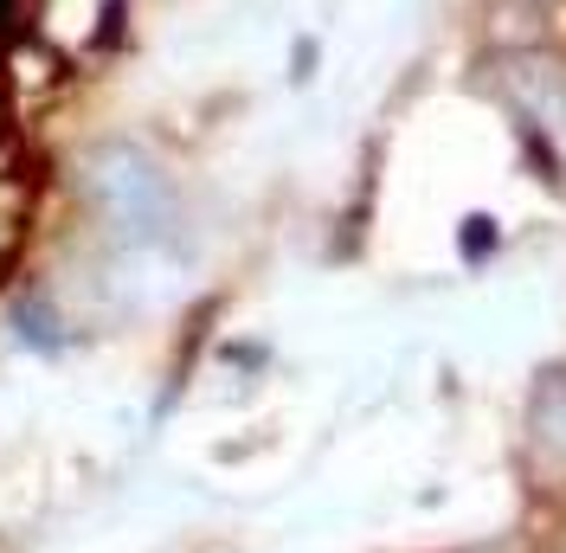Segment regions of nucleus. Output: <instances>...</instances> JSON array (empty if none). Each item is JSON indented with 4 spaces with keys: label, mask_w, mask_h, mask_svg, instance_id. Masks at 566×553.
Here are the masks:
<instances>
[{
    "label": "nucleus",
    "mask_w": 566,
    "mask_h": 553,
    "mask_svg": "<svg viewBox=\"0 0 566 553\" xmlns=\"http://www.w3.org/2000/svg\"><path fill=\"white\" fill-rule=\"evenodd\" d=\"M528 438H534V457H547V463H566V374H554V380L534 393Z\"/></svg>",
    "instance_id": "obj_3"
},
{
    "label": "nucleus",
    "mask_w": 566,
    "mask_h": 553,
    "mask_svg": "<svg viewBox=\"0 0 566 553\" xmlns=\"http://www.w3.org/2000/svg\"><path fill=\"white\" fill-rule=\"evenodd\" d=\"M515 71H522V77H515V104H522V116L541 123V129H554V136L566 142V65L528 59V65H515Z\"/></svg>",
    "instance_id": "obj_2"
},
{
    "label": "nucleus",
    "mask_w": 566,
    "mask_h": 553,
    "mask_svg": "<svg viewBox=\"0 0 566 553\" xmlns=\"http://www.w3.org/2000/svg\"><path fill=\"white\" fill-rule=\"evenodd\" d=\"M84 200L123 244H161L175 232V187L136 142H97L84 155Z\"/></svg>",
    "instance_id": "obj_1"
}]
</instances>
